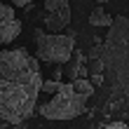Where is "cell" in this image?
Here are the masks:
<instances>
[{
    "instance_id": "8",
    "label": "cell",
    "mask_w": 129,
    "mask_h": 129,
    "mask_svg": "<svg viewBox=\"0 0 129 129\" xmlns=\"http://www.w3.org/2000/svg\"><path fill=\"white\" fill-rule=\"evenodd\" d=\"M110 21H113V17L103 7H94L92 14H89V24L92 26H110Z\"/></svg>"
},
{
    "instance_id": "11",
    "label": "cell",
    "mask_w": 129,
    "mask_h": 129,
    "mask_svg": "<svg viewBox=\"0 0 129 129\" xmlns=\"http://www.w3.org/2000/svg\"><path fill=\"white\" fill-rule=\"evenodd\" d=\"M87 129H129L122 122H110V124H103V127H87Z\"/></svg>"
},
{
    "instance_id": "4",
    "label": "cell",
    "mask_w": 129,
    "mask_h": 129,
    "mask_svg": "<svg viewBox=\"0 0 129 129\" xmlns=\"http://www.w3.org/2000/svg\"><path fill=\"white\" fill-rule=\"evenodd\" d=\"M75 49V40L68 33H47L35 31V59L45 63H66Z\"/></svg>"
},
{
    "instance_id": "5",
    "label": "cell",
    "mask_w": 129,
    "mask_h": 129,
    "mask_svg": "<svg viewBox=\"0 0 129 129\" xmlns=\"http://www.w3.org/2000/svg\"><path fill=\"white\" fill-rule=\"evenodd\" d=\"M71 24V0H47L45 3V28L47 33H61Z\"/></svg>"
},
{
    "instance_id": "10",
    "label": "cell",
    "mask_w": 129,
    "mask_h": 129,
    "mask_svg": "<svg viewBox=\"0 0 129 129\" xmlns=\"http://www.w3.org/2000/svg\"><path fill=\"white\" fill-rule=\"evenodd\" d=\"M59 85H61V82H59V80H42V85H40V92L54 94L56 89H59Z\"/></svg>"
},
{
    "instance_id": "6",
    "label": "cell",
    "mask_w": 129,
    "mask_h": 129,
    "mask_svg": "<svg viewBox=\"0 0 129 129\" xmlns=\"http://www.w3.org/2000/svg\"><path fill=\"white\" fill-rule=\"evenodd\" d=\"M19 33H21V21L14 14V7L5 5L0 0V47L12 42V40H17Z\"/></svg>"
},
{
    "instance_id": "1",
    "label": "cell",
    "mask_w": 129,
    "mask_h": 129,
    "mask_svg": "<svg viewBox=\"0 0 129 129\" xmlns=\"http://www.w3.org/2000/svg\"><path fill=\"white\" fill-rule=\"evenodd\" d=\"M42 75L38 59L28 49H0V120L21 124L35 110Z\"/></svg>"
},
{
    "instance_id": "12",
    "label": "cell",
    "mask_w": 129,
    "mask_h": 129,
    "mask_svg": "<svg viewBox=\"0 0 129 129\" xmlns=\"http://www.w3.org/2000/svg\"><path fill=\"white\" fill-rule=\"evenodd\" d=\"M10 3H12V5H17V7H28L33 0H10Z\"/></svg>"
},
{
    "instance_id": "9",
    "label": "cell",
    "mask_w": 129,
    "mask_h": 129,
    "mask_svg": "<svg viewBox=\"0 0 129 129\" xmlns=\"http://www.w3.org/2000/svg\"><path fill=\"white\" fill-rule=\"evenodd\" d=\"M71 85H73V89H75V92H78V94L87 96V99H89V96L94 94V85H92V82H89L87 78H78V80H73Z\"/></svg>"
},
{
    "instance_id": "2",
    "label": "cell",
    "mask_w": 129,
    "mask_h": 129,
    "mask_svg": "<svg viewBox=\"0 0 129 129\" xmlns=\"http://www.w3.org/2000/svg\"><path fill=\"white\" fill-rule=\"evenodd\" d=\"M101 71H106V80L117 94L129 96V19L113 17L108 26L106 42L99 49Z\"/></svg>"
},
{
    "instance_id": "3",
    "label": "cell",
    "mask_w": 129,
    "mask_h": 129,
    "mask_svg": "<svg viewBox=\"0 0 129 129\" xmlns=\"http://www.w3.org/2000/svg\"><path fill=\"white\" fill-rule=\"evenodd\" d=\"M85 108H87V96L78 94L73 85L61 82L54 96L40 108V113L49 120H75L85 113Z\"/></svg>"
},
{
    "instance_id": "7",
    "label": "cell",
    "mask_w": 129,
    "mask_h": 129,
    "mask_svg": "<svg viewBox=\"0 0 129 129\" xmlns=\"http://www.w3.org/2000/svg\"><path fill=\"white\" fill-rule=\"evenodd\" d=\"M68 78L71 80H78V78H87V68H85V54L82 52H75L73 49V54L71 59H68Z\"/></svg>"
}]
</instances>
